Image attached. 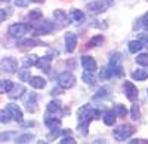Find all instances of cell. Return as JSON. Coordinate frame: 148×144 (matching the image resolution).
<instances>
[{"label":"cell","instance_id":"6da1fadb","mask_svg":"<svg viewBox=\"0 0 148 144\" xmlns=\"http://www.w3.org/2000/svg\"><path fill=\"white\" fill-rule=\"evenodd\" d=\"M77 117H79V125H80L82 132L86 134V129H88L92 119H99V112L93 110L89 105H83L77 112Z\"/></svg>","mask_w":148,"mask_h":144},{"label":"cell","instance_id":"7a4b0ae2","mask_svg":"<svg viewBox=\"0 0 148 144\" xmlns=\"http://www.w3.org/2000/svg\"><path fill=\"white\" fill-rule=\"evenodd\" d=\"M133 132H135V128L132 125H121L114 131V138L117 141H123V140L129 138Z\"/></svg>","mask_w":148,"mask_h":144},{"label":"cell","instance_id":"3957f363","mask_svg":"<svg viewBox=\"0 0 148 144\" xmlns=\"http://www.w3.org/2000/svg\"><path fill=\"white\" fill-rule=\"evenodd\" d=\"M111 70V74L113 76H121L123 74V67H121V58L119 54H114L110 59V67Z\"/></svg>","mask_w":148,"mask_h":144},{"label":"cell","instance_id":"277c9868","mask_svg":"<svg viewBox=\"0 0 148 144\" xmlns=\"http://www.w3.org/2000/svg\"><path fill=\"white\" fill-rule=\"evenodd\" d=\"M58 83L61 88H65V89H70L74 86V83H76V77H74L71 73L68 71H64V73H61L58 76Z\"/></svg>","mask_w":148,"mask_h":144},{"label":"cell","instance_id":"5b68a950","mask_svg":"<svg viewBox=\"0 0 148 144\" xmlns=\"http://www.w3.org/2000/svg\"><path fill=\"white\" fill-rule=\"evenodd\" d=\"M113 5V0H95V2L89 3V10L95 12V14H99V12H104L107 8H110Z\"/></svg>","mask_w":148,"mask_h":144},{"label":"cell","instance_id":"8992f818","mask_svg":"<svg viewBox=\"0 0 148 144\" xmlns=\"http://www.w3.org/2000/svg\"><path fill=\"white\" fill-rule=\"evenodd\" d=\"M16 68H18V63L14 58H5L0 63V71L2 73H15Z\"/></svg>","mask_w":148,"mask_h":144},{"label":"cell","instance_id":"52a82bcc","mask_svg":"<svg viewBox=\"0 0 148 144\" xmlns=\"http://www.w3.org/2000/svg\"><path fill=\"white\" fill-rule=\"evenodd\" d=\"M27 30H28V25H25V24H14V25L9 27L8 33L12 36V37L18 39V37H22V36L27 33Z\"/></svg>","mask_w":148,"mask_h":144},{"label":"cell","instance_id":"ba28073f","mask_svg":"<svg viewBox=\"0 0 148 144\" xmlns=\"http://www.w3.org/2000/svg\"><path fill=\"white\" fill-rule=\"evenodd\" d=\"M123 89H125V94H126L127 100L135 101V100L138 98V89H136V86H135L132 82H125V85H123Z\"/></svg>","mask_w":148,"mask_h":144},{"label":"cell","instance_id":"9c48e42d","mask_svg":"<svg viewBox=\"0 0 148 144\" xmlns=\"http://www.w3.org/2000/svg\"><path fill=\"white\" fill-rule=\"evenodd\" d=\"M52 30H53V24L51 21H43L34 28V33L36 36H40V34H49Z\"/></svg>","mask_w":148,"mask_h":144},{"label":"cell","instance_id":"30bf717a","mask_svg":"<svg viewBox=\"0 0 148 144\" xmlns=\"http://www.w3.org/2000/svg\"><path fill=\"white\" fill-rule=\"evenodd\" d=\"M64 40H65V46H67V51L68 52H73L74 49H76V45H77V36L76 34L65 33Z\"/></svg>","mask_w":148,"mask_h":144},{"label":"cell","instance_id":"8fae6325","mask_svg":"<svg viewBox=\"0 0 148 144\" xmlns=\"http://www.w3.org/2000/svg\"><path fill=\"white\" fill-rule=\"evenodd\" d=\"M6 110L9 112V114L12 117H14V121H16V122L22 121V112H21V109L18 105H15V104H6Z\"/></svg>","mask_w":148,"mask_h":144},{"label":"cell","instance_id":"7c38bea8","mask_svg":"<svg viewBox=\"0 0 148 144\" xmlns=\"http://www.w3.org/2000/svg\"><path fill=\"white\" fill-rule=\"evenodd\" d=\"M24 104L27 105L28 112H34V107L37 104V95L34 92H28L25 95V98H24Z\"/></svg>","mask_w":148,"mask_h":144},{"label":"cell","instance_id":"4fadbf2b","mask_svg":"<svg viewBox=\"0 0 148 144\" xmlns=\"http://www.w3.org/2000/svg\"><path fill=\"white\" fill-rule=\"evenodd\" d=\"M82 65L84 70H88V71H93L95 73V70H96V61L92 58V56H83L82 58Z\"/></svg>","mask_w":148,"mask_h":144},{"label":"cell","instance_id":"5bb4252c","mask_svg":"<svg viewBox=\"0 0 148 144\" xmlns=\"http://www.w3.org/2000/svg\"><path fill=\"white\" fill-rule=\"evenodd\" d=\"M36 65L39 67L40 70H43L45 73H47L49 70H51V58L49 56H43V58H39L36 61Z\"/></svg>","mask_w":148,"mask_h":144},{"label":"cell","instance_id":"9a60e30c","mask_svg":"<svg viewBox=\"0 0 148 144\" xmlns=\"http://www.w3.org/2000/svg\"><path fill=\"white\" fill-rule=\"evenodd\" d=\"M53 18H55V21L59 24L61 27L68 25V18H67V15L64 14L62 10H55L53 12Z\"/></svg>","mask_w":148,"mask_h":144},{"label":"cell","instance_id":"2e32d148","mask_svg":"<svg viewBox=\"0 0 148 144\" xmlns=\"http://www.w3.org/2000/svg\"><path fill=\"white\" fill-rule=\"evenodd\" d=\"M28 82H30V85H31L33 88H36V89H42V88L46 86V80H45L43 77H39V76L30 77Z\"/></svg>","mask_w":148,"mask_h":144},{"label":"cell","instance_id":"e0dca14e","mask_svg":"<svg viewBox=\"0 0 148 144\" xmlns=\"http://www.w3.org/2000/svg\"><path fill=\"white\" fill-rule=\"evenodd\" d=\"M45 123H46V126L49 129H58L61 126V121L58 117H52V116H47L45 119Z\"/></svg>","mask_w":148,"mask_h":144},{"label":"cell","instance_id":"ac0fdd59","mask_svg":"<svg viewBox=\"0 0 148 144\" xmlns=\"http://www.w3.org/2000/svg\"><path fill=\"white\" fill-rule=\"evenodd\" d=\"M25 92V88H24L22 85H16V86H12V89L9 91V97L12 100H15L18 97H21V95Z\"/></svg>","mask_w":148,"mask_h":144},{"label":"cell","instance_id":"d6986e66","mask_svg":"<svg viewBox=\"0 0 148 144\" xmlns=\"http://www.w3.org/2000/svg\"><path fill=\"white\" fill-rule=\"evenodd\" d=\"M104 123L108 125V126H113V125L116 123V113L111 112V110L105 112V113H104Z\"/></svg>","mask_w":148,"mask_h":144},{"label":"cell","instance_id":"ffe728a7","mask_svg":"<svg viewBox=\"0 0 148 144\" xmlns=\"http://www.w3.org/2000/svg\"><path fill=\"white\" fill-rule=\"evenodd\" d=\"M12 86H14V83L10 80H0V94H8L12 89Z\"/></svg>","mask_w":148,"mask_h":144},{"label":"cell","instance_id":"44dd1931","mask_svg":"<svg viewBox=\"0 0 148 144\" xmlns=\"http://www.w3.org/2000/svg\"><path fill=\"white\" fill-rule=\"evenodd\" d=\"M83 80L88 83V85H90V86H93L95 85V76H93V71H88L86 70L84 73H83Z\"/></svg>","mask_w":148,"mask_h":144},{"label":"cell","instance_id":"7402d4cb","mask_svg":"<svg viewBox=\"0 0 148 144\" xmlns=\"http://www.w3.org/2000/svg\"><path fill=\"white\" fill-rule=\"evenodd\" d=\"M141 49H142V43H141L139 40H132V42L129 43V52L136 54V52H139Z\"/></svg>","mask_w":148,"mask_h":144},{"label":"cell","instance_id":"603a6c76","mask_svg":"<svg viewBox=\"0 0 148 144\" xmlns=\"http://www.w3.org/2000/svg\"><path fill=\"white\" fill-rule=\"evenodd\" d=\"M36 61H37V56L36 55H30V56H25V58L22 59V65L25 67V68H28V67L34 65Z\"/></svg>","mask_w":148,"mask_h":144},{"label":"cell","instance_id":"cb8c5ba5","mask_svg":"<svg viewBox=\"0 0 148 144\" xmlns=\"http://www.w3.org/2000/svg\"><path fill=\"white\" fill-rule=\"evenodd\" d=\"M132 77L135 80H145L148 77V73L145 70H136V71H133V73H132Z\"/></svg>","mask_w":148,"mask_h":144},{"label":"cell","instance_id":"d4e9b609","mask_svg":"<svg viewBox=\"0 0 148 144\" xmlns=\"http://www.w3.org/2000/svg\"><path fill=\"white\" fill-rule=\"evenodd\" d=\"M102 42H104V37H102V36H95V37H93L92 40H89V43H88V48L101 46V45H102Z\"/></svg>","mask_w":148,"mask_h":144},{"label":"cell","instance_id":"484cf974","mask_svg":"<svg viewBox=\"0 0 148 144\" xmlns=\"http://www.w3.org/2000/svg\"><path fill=\"white\" fill-rule=\"evenodd\" d=\"M61 110V105H59V103L58 101H52V103H49L47 104V113H58Z\"/></svg>","mask_w":148,"mask_h":144},{"label":"cell","instance_id":"4316f807","mask_svg":"<svg viewBox=\"0 0 148 144\" xmlns=\"http://www.w3.org/2000/svg\"><path fill=\"white\" fill-rule=\"evenodd\" d=\"M71 18L76 22H82L84 19V15H83L82 10H71Z\"/></svg>","mask_w":148,"mask_h":144},{"label":"cell","instance_id":"83f0119b","mask_svg":"<svg viewBox=\"0 0 148 144\" xmlns=\"http://www.w3.org/2000/svg\"><path fill=\"white\" fill-rule=\"evenodd\" d=\"M37 45H40L37 40H33V39H27V40H24L19 43L21 48H33V46H37Z\"/></svg>","mask_w":148,"mask_h":144},{"label":"cell","instance_id":"f1b7e54d","mask_svg":"<svg viewBox=\"0 0 148 144\" xmlns=\"http://www.w3.org/2000/svg\"><path fill=\"white\" fill-rule=\"evenodd\" d=\"M130 113H132V119H133V121H139L141 113H139V107H138L136 104H133V105H132V110H130Z\"/></svg>","mask_w":148,"mask_h":144},{"label":"cell","instance_id":"f546056e","mask_svg":"<svg viewBox=\"0 0 148 144\" xmlns=\"http://www.w3.org/2000/svg\"><path fill=\"white\" fill-rule=\"evenodd\" d=\"M136 63L139 65H148V54H141L136 56Z\"/></svg>","mask_w":148,"mask_h":144},{"label":"cell","instance_id":"4dcf8cb0","mask_svg":"<svg viewBox=\"0 0 148 144\" xmlns=\"http://www.w3.org/2000/svg\"><path fill=\"white\" fill-rule=\"evenodd\" d=\"M117 116H120V117H125L126 114H127V110H126V107L125 105H116V112H114Z\"/></svg>","mask_w":148,"mask_h":144},{"label":"cell","instance_id":"1f68e13d","mask_svg":"<svg viewBox=\"0 0 148 144\" xmlns=\"http://www.w3.org/2000/svg\"><path fill=\"white\" fill-rule=\"evenodd\" d=\"M10 114H9V112L8 110H0V122H5V123H8L9 121H10Z\"/></svg>","mask_w":148,"mask_h":144},{"label":"cell","instance_id":"d6a6232c","mask_svg":"<svg viewBox=\"0 0 148 144\" xmlns=\"http://www.w3.org/2000/svg\"><path fill=\"white\" fill-rule=\"evenodd\" d=\"M107 88H102V89H99L96 92V95H93V100H99V98H105L107 97Z\"/></svg>","mask_w":148,"mask_h":144},{"label":"cell","instance_id":"836d02e7","mask_svg":"<svg viewBox=\"0 0 148 144\" xmlns=\"http://www.w3.org/2000/svg\"><path fill=\"white\" fill-rule=\"evenodd\" d=\"M111 76H113V74H111V70L108 68V67H104L102 70H101V79H110Z\"/></svg>","mask_w":148,"mask_h":144},{"label":"cell","instance_id":"e575fe53","mask_svg":"<svg viewBox=\"0 0 148 144\" xmlns=\"http://www.w3.org/2000/svg\"><path fill=\"white\" fill-rule=\"evenodd\" d=\"M28 17H30V19H39V18H42V10H39V9L31 10Z\"/></svg>","mask_w":148,"mask_h":144},{"label":"cell","instance_id":"d590c367","mask_svg":"<svg viewBox=\"0 0 148 144\" xmlns=\"http://www.w3.org/2000/svg\"><path fill=\"white\" fill-rule=\"evenodd\" d=\"M33 138H34L33 134H25V135H22V137H18L16 143H27V141H30V140H33Z\"/></svg>","mask_w":148,"mask_h":144},{"label":"cell","instance_id":"8d00e7d4","mask_svg":"<svg viewBox=\"0 0 148 144\" xmlns=\"http://www.w3.org/2000/svg\"><path fill=\"white\" fill-rule=\"evenodd\" d=\"M28 71H30V70H24V71H21V73H19V79H21V80H24V82L28 80V79H30Z\"/></svg>","mask_w":148,"mask_h":144},{"label":"cell","instance_id":"74e56055","mask_svg":"<svg viewBox=\"0 0 148 144\" xmlns=\"http://www.w3.org/2000/svg\"><path fill=\"white\" fill-rule=\"evenodd\" d=\"M28 2H30V0H15V5L21 6V8H25L28 5Z\"/></svg>","mask_w":148,"mask_h":144},{"label":"cell","instance_id":"f35d334b","mask_svg":"<svg viewBox=\"0 0 148 144\" xmlns=\"http://www.w3.org/2000/svg\"><path fill=\"white\" fill-rule=\"evenodd\" d=\"M74 143V138L73 137H64L62 141H61V144H73Z\"/></svg>","mask_w":148,"mask_h":144},{"label":"cell","instance_id":"ab89813d","mask_svg":"<svg viewBox=\"0 0 148 144\" xmlns=\"http://www.w3.org/2000/svg\"><path fill=\"white\" fill-rule=\"evenodd\" d=\"M139 42L142 43V46H144V45H148V34H142L141 39H139Z\"/></svg>","mask_w":148,"mask_h":144},{"label":"cell","instance_id":"60d3db41","mask_svg":"<svg viewBox=\"0 0 148 144\" xmlns=\"http://www.w3.org/2000/svg\"><path fill=\"white\" fill-rule=\"evenodd\" d=\"M6 17H8V12H6V10H0V22L5 21Z\"/></svg>","mask_w":148,"mask_h":144},{"label":"cell","instance_id":"b9f144b4","mask_svg":"<svg viewBox=\"0 0 148 144\" xmlns=\"http://www.w3.org/2000/svg\"><path fill=\"white\" fill-rule=\"evenodd\" d=\"M142 22H144V27H145V28H148V14H145V15H144Z\"/></svg>","mask_w":148,"mask_h":144},{"label":"cell","instance_id":"7bdbcfd3","mask_svg":"<svg viewBox=\"0 0 148 144\" xmlns=\"http://www.w3.org/2000/svg\"><path fill=\"white\" fill-rule=\"evenodd\" d=\"M33 2H43V0H33Z\"/></svg>","mask_w":148,"mask_h":144},{"label":"cell","instance_id":"ee69618b","mask_svg":"<svg viewBox=\"0 0 148 144\" xmlns=\"http://www.w3.org/2000/svg\"><path fill=\"white\" fill-rule=\"evenodd\" d=\"M3 2H9V0H3Z\"/></svg>","mask_w":148,"mask_h":144}]
</instances>
